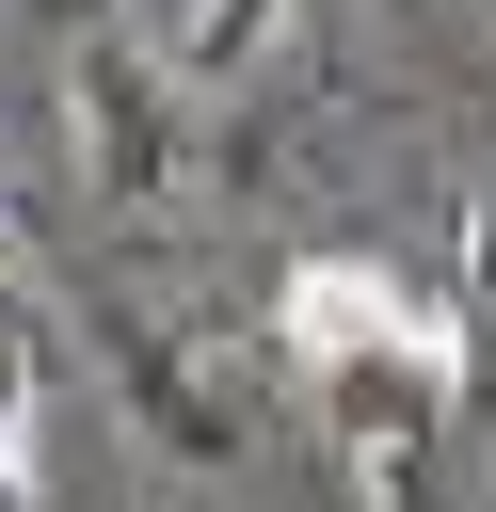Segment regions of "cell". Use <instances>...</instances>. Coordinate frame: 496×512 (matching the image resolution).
Segmentation results:
<instances>
[{
	"mask_svg": "<svg viewBox=\"0 0 496 512\" xmlns=\"http://www.w3.org/2000/svg\"><path fill=\"white\" fill-rule=\"evenodd\" d=\"M272 336L304 352V384H352V368H464V320H448L416 272H384V256H288Z\"/></svg>",
	"mask_w": 496,
	"mask_h": 512,
	"instance_id": "cell-1",
	"label": "cell"
},
{
	"mask_svg": "<svg viewBox=\"0 0 496 512\" xmlns=\"http://www.w3.org/2000/svg\"><path fill=\"white\" fill-rule=\"evenodd\" d=\"M64 128H80V160H96L112 192H176V96H160V64H144L128 32H80Z\"/></svg>",
	"mask_w": 496,
	"mask_h": 512,
	"instance_id": "cell-2",
	"label": "cell"
},
{
	"mask_svg": "<svg viewBox=\"0 0 496 512\" xmlns=\"http://www.w3.org/2000/svg\"><path fill=\"white\" fill-rule=\"evenodd\" d=\"M96 352L128 368V416H144L176 464H240V400H224V352H192V336H160V320H128V304H96Z\"/></svg>",
	"mask_w": 496,
	"mask_h": 512,
	"instance_id": "cell-3",
	"label": "cell"
},
{
	"mask_svg": "<svg viewBox=\"0 0 496 512\" xmlns=\"http://www.w3.org/2000/svg\"><path fill=\"white\" fill-rule=\"evenodd\" d=\"M0 512H32V352L0 336Z\"/></svg>",
	"mask_w": 496,
	"mask_h": 512,
	"instance_id": "cell-4",
	"label": "cell"
},
{
	"mask_svg": "<svg viewBox=\"0 0 496 512\" xmlns=\"http://www.w3.org/2000/svg\"><path fill=\"white\" fill-rule=\"evenodd\" d=\"M272 32H288V0H192V48L208 64H256Z\"/></svg>",
	"mask_w": 496,
	"mask_h": 512,
	"instance_id": "cell-5",
	"label": "cell"
},
{
	"mask_svg": "<svg viewBox=\"0 0 496 512\" xmlns=\"http://www.w3.org/2000/svg\"><path fill=\"white\" fill-rule=\"evenodd\" d=\"M464 304H496V176H464Z\"/></svg>",
	"mask_w": 496,
	"mask_h": 512,
	"instance_id": "cell-6",
	"label": "cell"
}]
</instances>
